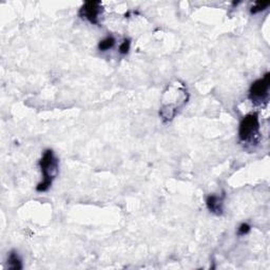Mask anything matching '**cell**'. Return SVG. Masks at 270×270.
<instances>
[{"instance_id":"6da1fadb","label":"cell","mask_w":270,"mask_h":270,"mask_svg":"<svg viewBox=\"0 0 270 270\" xmlns=\"http://www.w3.org/2000/svg\"><path fill=\"white\" fill-rule=\"evenodd\" d=\"M188 92L184 84L175 81L167 87L164 92L161 107L159 109V116L165 122L171 121L179 110L187 103Z\"/></svg>"},{"instance_id":"7a4b0ae2","label":"cell","mask_w":270,"mask_h":270,"mask_svg":"<svg viewBox=\"0 0 270 270\" xmlns=\"http://www.w3.org/2000/svg\"><path fill=\"white\" fill-rule=\"evenodd\" d=\"M58 165L59 160L55 156V154H54L53 150H45L39 160V167L43 173V181L36 187V190L38 192H46L51 188L53 181L58 174Z\"/></svg>"},{"instance_id":"3957f363","label":"cell","mask_w":270,"mask_h":270,"mask_svg":"<svg viewBox=\"0 0 270 270\" xmlns=\"http://www.w3.org/2000/svg\"><path fill=\"white\" fill-rule=\"evenodd\" d=\"M239 138L250 146H257L260 138V119L258 113H249L243 117L239 128Z\"/></svg>"},{"instance_id":"277c9868","label":"cell","mask_w":270,"mask_h":270,"mask_svg":"<svg viewBox=\"0 0 270 270\" xmlns=\"http://www.w3.org/2000/svg\"><path fill=\"white\" fill-rule=\"evenodd\" d=\"M269 87L270 73L267 72L262 78H259L251 84L249 89V99L257 106L267 103L269 98Z\"/></svg>"},{"instance_id":"5b68a950","label":"cell","mask_w":270,"mask_h":270,"mask_svg":"<svg viewBox=\"0 0 270 270\" xmlns=\"http://www.w3.org/2000/svg\"><path fill=\"white\" fill-rule=\"evenodd\" d=\"M102 13V6L98 0L85 3L79 9V16L81 19H85L92 25H98L99 18Z\"/></svg>"},{"instance_id":"8992f818","label":"cell","mask_w":270,"mask_h":270,"mask_svg":"<svg viewBox=\"0 0 270 270\" xmlns=\"http://www.w3.org/2000/svg\"><path fill=\"white\" fill-rule=\"evenodd\" d=\"M224 199H225L224 192L221 195L210 194L209 196H207L206 205L208 210L215 215H222L224 211Z\"/></svg>"},{"instance_id":"52a82bcc","label":"cell","mask_w":270,"mask_h":270,"mask_svg":"<svg viewBox=\"0 0 270 270\" xmlns=\"http://www.w3.org/2000/svg\"><path fill=\"white\" fill-rule=\"evenodd\" d=\"M8 267L12 270H20L23 269V261L20 257L18 256V253L15 250L11 251L9 259H8Z\"/></svg>"},{"instance_id":"ba28073f","label":"cell","mask_w":270,"mask_h":270,"mask_svg":"<svg viewBox=\"0 0 270 270\" xmlns=\"http://www.w3.org/2000/svg\"><path fill=\"white\" fill-rule=\"evenodd\" d=\"M115 43H116V40H115V38L113 37L112 35L107 36V37H105L102 40L99 41L98 50L101 51V52H106L108 50L112 49L115 46Z\"/></svg>"},{"instance_id":"9c48e42d","label":"cell","mask_w":270,"mask_h":270,"mask_svg":"<svg viewBox=\"0 0 270 270\" xmlns=\"http://www.w3.org/2000/svg\"><path fill=\"white\" fill-rule=\"evenodd\" d=\"M270 6L269 2H257L254 4V6L250 9L251 14H258L263 11H265Z\"/></svg>"},{"instance_id":"30bf717a","label":"cell","mask_w":270,"mask_h":270,"mask_svg":"<svg viewBox=\"0 0 270 270\" xmlns=\"http://www.w3.org/2000/svg\"><path fill=\"white\" fill-rule=\"evenodd\" d=\"M130 48H131L130 39H124L119 46V53L121 54V55H127L130 51Z\"/></svg>"},{"instance_id":"8fae6325","label":"cell","mask_w":270,"mask_h":270,"mask_svg":"<svg viewBox=\"0 0 270 270\" xmlns=\"http://www.w3.org/2000/svg\"><path fill=\"white\" fill-rule=\"evenodd\" d=\"M250 230H251V226L249 224H247V223H243L238 228V235L241 236V237L246 236L247 233H249Z\"/></svg>"}]
</instances>
